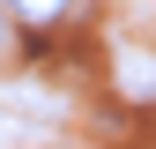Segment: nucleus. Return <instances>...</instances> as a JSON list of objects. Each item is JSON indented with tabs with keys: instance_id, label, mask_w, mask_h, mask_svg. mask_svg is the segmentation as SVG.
<instances>
[{
	"instance_id": "1",
	"label": "nucleus",
	"mask_w": 156,
	"mask_h": 149,
	"mask_svg": "<svg viewBox=\"0 0 156 149\" xmlns=\"http://www.w3.org/2000/svg\"><path fill=\"white\" fill-rule=\"evenodd\" d=\"M15 15H23V23H67L74 8H82V0H8Z\"/></svg>"
},
{
	"instance_id": "2",
	"label": "nucleus",
	"mask_w": 156,
	"mask_h": 149,
	"mask_svg": "<svg viewBox=\"0 0 156 149\" xmlns=\"http://www.w3.org/2000/svg\"><path fill=\"white\" fill-rule=\"evenodd\" d=\"M8 45H15V30H8V15H0V52H8Z\"/></svg>"
}]
</instances>
